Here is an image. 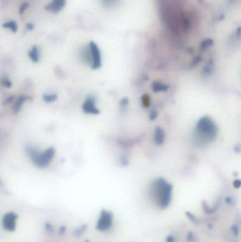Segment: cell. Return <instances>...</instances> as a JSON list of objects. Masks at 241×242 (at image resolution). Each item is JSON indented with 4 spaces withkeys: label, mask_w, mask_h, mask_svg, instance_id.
I'll return each instance as SVG.
<instances>
[{
    "label": "cell",
    "mask_w": 241,
    "mask_h": 242,
    "mask_svg": "<svg viewBox=\"0 0 241 242\" xmlns=\"http://www.w3.org/2000/svg\"><path fill=\"white\" fill-rule=\"evenodd\" d=\"M18 215L14 212H9L5 214L2 218V226L6 231L13 232L16 229V221Z\"/></svg>",
    "instance_id": "7"
},
{
    "label": "cell",
    "mask_w": 241,
    "mask_h": 242,
    "mask_svg": "<svg viewBox=\"0 0 241 242\" xmlns=\"http://www.w3.org/2000/svg\"><path fill=\"white\" fill-rule=\"evenodd\" d=\"M217 134L215 123L209 117H203L198 123L195 131V140L200 145H206L213 141Z\"/></svg>",
    "instance_id": "1"
},
{
    "label": "cell",
    "mask_w": 241,
    "mask_h": 242,
    "mask_svg": "<svg viewBox=\"0 0 241 242\" xmlns=\"http://www.w3.org/2000/svg\"><path fill=\"white\" fill-rule=\"evenodd\" d=\"M2 81H3L2 82H3V84H4V85H5L6 87H8V88L10 87L11 85V82L10 81L8 80L7 79H4Z\"/></svg>",
    "instance_id": "14"
},
{
    "label": "cell",
    "mask_w": 241,
    "mask_h": 242,
    "mask_svg": "<svg viewBox=\"0 0 241 242\" xmlns=\"http://www.w3.org/2000/svg\"><path fill=\"white\" fill-rule=\"evenodd\" d=\"M66 3L65 0H53L46 9L51 12L56 13L62 9Z\"/></svg>",
    "instance_id": "8"
},
{
    "label": "cell",
    "mask_w": 241,
    "mask_h": 242,
    "mask_svg": "<svg viewBox=\"0 0 241 242\" xmlns=\"http://www.w3.org/2000/svg\"><path fill=\"white\" fill-rule=\"evenodd\" d=\"M28 97L27 96H21L19 98H18V101L16 102V104L15 105V110L16 111H18V110H19V109H21V105H22V103H24V101L27 100Z\"/></svg>",
    "instance_id": "12"
},
{
    "label": "cell",
    "mask_w": 241,
    "mask_h": 242,
    "mask_svg": "<svg viewBox=\"0 0 241 242\" xmlns=\"http://www.w3.org/2000/svg\"><path fill=\"white\" fill-rule=\"evenodd\" d=\"M171 185L165 182V181L159 178L156 180L152 185V192L158 203L161 206L166 205L171 194Z\"/></svg>",
    "instance_id": "3"
},
{
    "label": "cell",
    "mask_w": 241,
    "mask_h": 242,
    "mask_svg": "<svg viewBox=\"0 0 241 242\" xmlns=\"http://www.w3.org/2000/svg\"><path fill=\"white\" fill-rule=\"evenodd\" d=\"M106 1H110V0H106Z\"/></svg>",
    "instance_id": "15"
},
{
    "label": "cell",
    "mask_w": 241,
    "mask_h": 242,
    "mask_svg": "<svg viewBox=\"0 0 241 242\" xmlns=\"http://www.w3.org/2000/svg\"><path fill=\"white\" fill-rule=\"evenodd\" d=\"M6 26L11 30H12L13 31H15L16 30V25L14 22H9L6 24Z\"/></svg>",
    "instance_id": "13"
},
{
    "label": "cell",
    "mask_w": 241,
    "mask_h": 242,
    "mask_svg": "<svg viewBox=\"0 0 241 242\" xmlns=\"http://www.w3.org/2000/svg\"><path fill=\"white\" fill-rule=\"evenodd\" d=\"M164 133H163L162 130L159 128H158L155 131V134H154V140H155V142L156 144L158 145H160L163 142V141H164Z\"/></svg>",
    "instance_id": "10"
},
{
    "label": "cell",
    "mask_w": 241,
    "mask_h": 242,
    "mask_svg": "<svg viewBox=\"0 0 241 242\" xmlns=\"http://www.w3.org/2000/svg\"><path fill=\"white\" fill-rule=\"evenodd\" d=\"M28 56L30 58L33 62H38L39 59H40V53H39V50L37 47H33V48L29 51L28 53Z\"/></svg>",
    "instance_id": "9"
},
{
    "label": "cell",
    "mask_w": 241,
    "mask_h": 242,
    "mask_svg": "<svg viewBox=\"0 0 241 242\" xmlns=\"http://www.w3.org/2000/svg\"><path fill=\"white\" fill-rule=\"evenodd\" d=\"M89 60L92 69H98L101 67V52L97 45L91 42L89 45Z\"/></svg>",
    "instance_id": "5"
},
{
    "label": "cell",
    "mask_w": 241,
    "mask_h": 242,
    "mask_svg": "<svg viewBox=\"0 0 241 242\" xmlns=\"http://www.w3.org/2000/svg\"><path fill=\"white\" fill-rule=\"evenodd\" d=\"M82 110L87 115H98L100 110L96 107V98L93 96H89L82 104Z\"/></svg>",
    "instance_id": "6"
},
{
    "label": "cell",
    "mask_w": 241,
    "mask_h": 242,
    "mask_svg": "<svg viewBox=\"0 0 241 242\" xmlns=\"http://www.w3.org/2000/svg\"><path fill=\"white\" fill-rule=\"evenodd\" d=\"M113 223V215L111 212L103 210L101 211L97 221L96 228L100 232H106L112 227Z\"/></svg>",
    "instance_id": "4"
},
{
    "label": "cell",
    "mask_w": 241,
    "mask_h": 242,
    "mask_svg": "<svg viewBox=\"0 0 241 242\" xmlns=\"http://www.w3.org/2000/svg\"><path fill=\"white\" fill-rule=\"evenodd\" d=\"M57 99L56 93H45L42 96V100L46 103H53Z\"/></svg>",
    "instance_id": "11"
},
{
    "label": "cell",
    "mask_w": 241,
    "mask_h": 242,
    "mask_svg": "<svg viewBox=\"0 0 241 242\" xmlns=\"http://www.w3.org/2000/svg\"><path fill=\"white\" fill-rule=\"evenodd\" d=\"M26 152L33 164L36 167L41 169L49 166L55 154V149L53 147H49L41 152H39L34 147H28L26 149Z\"/></svg>",
    "instance_id": "2"
}]
</instances>
